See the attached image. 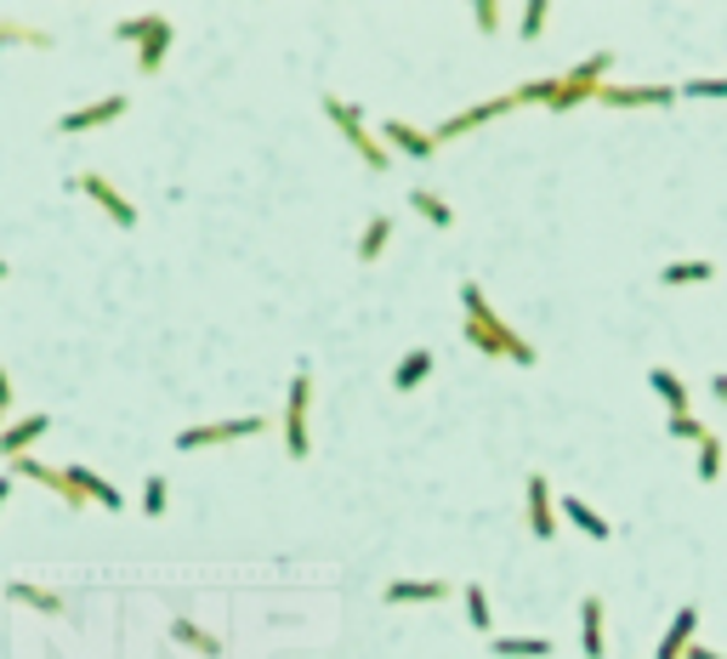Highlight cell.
Segmentation results:
<instances>
[{
  "label": "cell",
  "instance_id": "obj_11",
  "mask_svg": "<svg viewBox=\"0 0 727 659\" xmlns=\"http://www.w3.org/2000/svg\"><path fill=\"white\" fill-rule=\"evenodd\" d=\"M528 529H535V540L557 535V501H551L546 472H528Z\"/></svg>",
  "mask_w": 727,
  "mask_h": 659
},
{
  "label": "cell",
  "instance_id": "obj_1",
  "mask_svg": "<svg viewBox=\"0 0 727 659\" xmlns=\"http://www.w3.org/2000/svg\"><path fill=\"white\" fill-rule=\"evenodd\" d=\"M460 308H467V324H460V330H467V342H472L478 353H489V358H512V365H535V358H540L535 342H523L517 330L489 308V295H483L478 284H460Z\"/></svg>",
  "mask_w": 727,
  "mask_h": 659
},
{
  "label": "cell",
  "instance_id": "obj_14",
  "mask_svg": "<svg viewBox=\"0 0 727 659\" xmlns=\"http://www.w3.org/2000/svg\"><path fill=\"white\" fill-rule=\"evenodd\" d=\"M381 137L399 148V154H410V159H433V154H438V137H433V131H421V125H410V120H387Z\"/></svg>",
  "mask_w": 727,
  "mask_h": 659
},
{
  "label": "cell",
  "instance_id": "obj_24",
  "mask_svg": "<svg viewBox=\"0 0 727 659\" xmlns=\"http://www.w3.org/2000/svg\"><path fill=\"white\" fill-rule=\"evenodd\" d=\"M387 239H392V216H387V211H376V216H370V227H363V239H358V261H376V256L387 250Z\"/></svg>",
  "mask_w": 727,
  "mask_h": 659
},
{
  "label": "cell",
  "instance_id": "obj_30",
  "mask_svg": "<svg viewBox=\"0 0 727 659\" xmlns=\"http://www.w3.org/2000/svg\"><path fill=\"white\" fill-rule=\"evenodd\" d=\"M700 478H705V483L722 478V438H716V433H705V444H700Z\"/></svg>",
  "mask_w": 727,
  "mask_h": 659
},
{
  "label": "cell",
  "instance_id": "obj_21",
  "mask_svg": "<svg viewBox=\"0 0 727 659\" xmlns=\"http://www.w3.org/2000/svg\"><path fill=\"white\" fill-rule=\"evenodd\" d=\"M489 654H494V659H546L551 643H546V637H494Z\"/></svg>",
  "mask_w": 727,
  "mask_h": 659
},
{
  "label": "cell",
  "instance_id": "obj_28",
  "mask_svg": "<svg viewBox=\"0 0 727 659\" xmlns=\"http://www.w3.org/2000/svg\"><path fill=\"white\" fill-rule=\"evenodd\" d=\"M7 41H18V46H46L52 35L46 29H35V23H12V18H0V46Z\"/></svg>",
  "mask_w": 727,
  "mask_h": 659
},
{
  "label": "cell",
  "instance_id": "obj_8",
  "mask_svg": "<svg viewBox=\"0 0 727 659\" xmlns=\"http://www.w3.org/2000/svg\"><path fill=\"white\" fill-rule=\"evenodd\" d=\"M125 109H131V97H125V91H109V97H97V103H80V109H69V114L57 120V131H69V137H75V131H97V125H114V120H120Z\"/></svg>",
  "mask_w": 727,
  "mask_h": 659
},
{
  "label": "cell",
  "instance_id": "obj_29",
  "mask_svg": "<svg viewBox=\"0 0 727 659\" xmlns=\"http://www.w3.org/2000/svg\"><path fill=\"white\" fill-rule=\"evenodd\" d=\"M165 501H171V483L154 472V478L143 483V517H165Z\"/></svg>",
  "mask_w": 727,
  "mask_h": 659
},
{
  "label": "cell",
  "instance_id": "obj_27",
  "mask_svg": "<svg viewBox=\"0 0 727 659\" xmlns=\"http://www.w3.org/2000/svg\"><path fill=\"white\" fill-rule=\"evenodd\" d=\"M460 597H467V619L478 625V632H489V625H494V608H489V591H483V585H460Z\"/></svg>",
  "mask_w": 727,
  "mask_h": 659
},
{
  "label": "cell",
  "instance_id": "obj_35",
  "mask_svg": "<svg viewBox=\"0 0 727 659\" xmlns=\"http://www.w3.org/2000/svg\"><path fill=\"white\" fill-rule=\"evenodd\" d=\"M0 410H12V376H7V365H0Z\"/></svg>",
  "mask_w": 727,
  "mask_h": 659
},
{
  "label": "cell",
  "instance_id": "obj_18",
  "mask_svg": "<svg viewBox=\"0 0 727 659\" xmlns=\"http://www.w3.org/2000/svg\"><path fill=\"white\" fill-rule=\"evenodd\" d=\"M433 365H438V353H433V347H410V353L399 358V370H392V387H399V392L421 387L426 376H433Z\"/></svg>",
  "mask_w": 727,
  "mask_h": 659
},
{
  "label": "cell",
  "instance_id": "obj_37",
  "mask_svg": "<svg viewBox=\"0 0 727 659\" xmlns=\"http://www.w3.org/2000/svg\"><path fill=\"white\" fill-rule=\"evenodd\" d=\"M682 659H722V654H711V648H705V643H693V648H687V654H682Z\"/></svg>",
  "mask_w": 727,
  "mask_h": 659
},
{
  "label": "cell",
  "instance_id": "obj_40",
  "mask_svg": "<svg viewBox=\"0 0 727 659\" xmlns=\"http://www.w3.org/2000/svg\"><path fill=\"white\" fill-rule=\"evenodd\" d=\"M0 433H7V410H0Z\"/></svg>",
  "mask_w": 727,
  "mask_h": 659
},
{
  "label": "cell",
  "instance_id": "obj_20",
  "mask_svg": "<svg viewBox=\"0 0 727 659\" xmlns=\"http://www.w3.org/2000/svg\"><path fill=\"white\" fill-rule=\"evenodd\" d=\"M648 387L659 392V399L671 404V415H687V387H682V376L676 370H666V365H653L648 370Z\"/></svg>",
  "mask_w": 727,
  "mask_h": 659
},
{
  "label": "cell",
  "instance_id": "obj_16",
  "mask_svg": "<svg viewBox=\"0 0 727 659\" xmlns=\"http://www.w3.org/2000/svg\"><path fill=\"white\" fill-rule=\"evenodd\" d=\"M455 597L449 580H392L387 585V603H444Z\"/></svg>",
  "mask_w": 727,
  "mask_h": 659
},
{
  "label": "cell",
  "instance_id": "obj_4",
  "mask_svg": "<svg viewBox=\"0 0 727 659\" xmlns=\"http://www.w3.org/2000/svg\"><path fill=\"white\" fill-rule=\"evenodd\" d=\"M324 114L329 120H336L342 125V137H347V148L363 159V165H370V171H387V159H392V148L387 143H376L370 137V125H363V114L347 103V97H324Z\"/></svg>",
  "mask_w": 727,
  "mask_h": 659
},
{
  "label": "cell",
  "instance_id": "obj_23",
  "mask_svg": "<svg viewBox=\"0 0 727 659\" xmlns=\"http://www.w3.org/2000/svg\"><path fill=\"white\" fill-rule=\"evenodd\" d=\"M7 597H18V603H29V608H41V614H63V597H57V591L29 585V580H12V585H7Z\"/></svg>",
  "mask_w": 727,
  "mask_h": 659
},
{
  "label": "cell",
  "instance_id": "obj_6",
  "mask_svg": "<svg viewBox=\"0 0 727 659\" xmlns=\"http://www.w3.org/2000/svg\"><path fill=\"white\" fill-rule=\"evenodd\" d=\"M268 433V415H234V421H205V426H182L177 449H205V444H234V438H256Z\"/></svg>",
  "mask_w": 727,
  "mask_h": 659
},
{
  "label": "cell",
  "instance_id": "obj_7",
  "mask_svg": "<svg viewBox=\"0 0 727 659\" xmlns=\"http://www.w3.org/2000/svg\"><path fill=\"white\" fill-rule=\"evenodd\" d=\"M75 188L86 193L91 205H103V211H109V222H120V227H137V205H131V200H125V193H120V188H114L103 171H80V177H75Z\"/></svg>",
  "mask_w": 727,
  "mask_h": 659
},
{
  "label": "cell",
  "instance_id": "obj_31",
  "mask_svg": "<svg viewBox=\"0 0 727 659\" xmlns=\"http://www.w3.org/2000/svg\"><path fill=\"white\" fill-rule=\"evenodd\" d=\"M546 18H551L546 0H528V12H523V23H517V35H523V41H535L540 29H546Z\"/></svg>",
  "mask_w": 727,
  "mask_h": 659
},
{
  "label": "cell",
  "instance_id": "obj_15",
  "mask_svg": "<svg viewBox=\"0 0 727 659\" xmlns=\"http://www.w3.org/2000/svg\"><path fill=\"white\" fill-rule=\"evenodd\" d=\"M693 632H700V608H676V619H671V632H666V643L653 648V659H682L687 648H693Z\"/></svg>",
  "mask_w": 727,
  "mask_h": 659
},
{
  "label": "cell",
  "instance_id": "obj_10",
  "mask_svg": "<svg viewBox=\"0 0 727 659\" xmlns=\"http://www.w3.org/2000/svg\"><path fill=\"white\" fill-rule=\"evenodd\" d=\"M52 433V415H23V421H7V433H0V460H23L41 438Z\"/></svg>",
  "mask_w": 727,
  "mask_h": 659
},
{
  "label": "cell",
  "instance_id": "obj_39",
  "mask_svg": "<svg viewBox=\"0 0 727 659\" xmlns=\"http://www.w3.org/2000/svg\"><path fill=\"white\" fill-rule=\"evenodd\" d=\"M0 279H12V268H7V261H0Z\"/></svg>",
  "mask_w": 727,
  "mask_h": 659
},
{
  "label": "cell",
  "instance_id": "obj_22",
  "mask_svg": "<svg viewBox=\"0 0 727 659\" xmlns=\"http://www.w3.org/2000/svg\"><path fill=\"white\" fill-rule=\"evenodd\" d=\"M716 279V261H666L659 268V284H705Z\"/></svg>",
  "mask_w": 727,
  "mask_h": 659
},
{
  "label": "cell",
  "instance_id": "obj_2",
  "mask_svg": "<svg viewBox=\"0 0 727 659\" xmlns=\"http://www.w3.org/2000/svg\"><path fill=\"white\" fill-rule=\"evenodd\" d=\"M114 35L120 41H137V69L143 75H159V63H165V52H171V18H120L114 23Z\"/></svg>",
  "mask_w": 727,
  "mask_h": 659
},
{
  "label": "cell",
  "instance_id": "obj_9",
  "mask_svg": "<svg viewBox=\"0 0 727 659\" xmlns=\"http://www.w3.org/2000/svg\"><path fill=\"white\" fill-rule=\"evenodd\" d=\"M676 97H682L676 86H614L608 80L597 91V103H608V109H671Z\"/></svg>",
  "mask_w": 727,
  "mask_h": 659
},
{
  "label": "cell",
  "instance_id": "obj_38",
  "mask_svg": "<svg viewBox=\"0 0 727 659\" xmlns=\"http://www.w3.org/2000/svg\"><path fill=\"white\" fill-rule=\"evenodd\" d=\"M7 501H12V478H7V472H0V506H7Z\"/></svg>",
  "mask_w": 727,
  "mask_h": 659
},
{
  "label": "cell",
  "instance_id": "obj_34",
  "mask_svg": "<svg viewBox=\"0 0 727 659\" xmlns=\"http://www.w3.org/2000/svg\"><path fill=\"white\" fill-rule=\"evenodd\" d=\"M478 29H483V35H494V29H501V12H494V0H483V7H478Z\"/></svg>",
  "mask_w": 727,
  "mask_h": 659
},
{
  "label": "cell",
  "instance_id": "obj_17",
  "mask_svg": "<svg viewBox=\"0 0 727 659\" xmlns=\"http://www.w3.org/2000/svg\"><path fill=\"white\" fill-rule=\"evenodd\" d=\"M580 654L585 659H603L608 643H603V597H585L580 603Z\"/></svg>",
  "mask_w": 727,
  "mask_h": 659
},
{
  "label": "cell",
  "instance_id": "obj_36",
  "mask_svg": "<svg viewBox=\"0 0 727 659\" xmlns=\"http://www.w3.org/2000/svg\"><path fill=\"white\" fill-rule=\"evenodd\" d=\"M711 392H716V399L727 404V370H716V376H711Z\"/></svg>",
  "mask_w": 727,
  "mask_h": 659
},
{
  "label": "cell",
  "instance_id": "obj_25",
  "mask_svg": "<svg viewBox=\"0 0 727 659\" xmlns=\"http://www.w3.org/2000/svg\"><path fill=\"white\" fill-rule=\"evenodd\" d=\"M171 637H177L182 648H193V654H211V659L222 654V637H211L205 625H193V619H177V625H171Z\"/></svg>",
  "mask_w": 727,
  "mask_h": 659
},
{
  "label": "cell",
  "instance_id": "obj_32",
  "mask_svg": "<svg viewBox=\"0 0 727 659\" xmlns=\"http://www.w3.org/2000/svg\"><path fill=\"white\" fill-rule=\"evenodd\" d=\"M711 426L705 421H693V415H671V438H693V444H705Z\"/></svg>",
  "mask_w": 727,
  "mask_h": 659
},
{
  "label": "cell",
  "instance_id": "obj_33",
  "mask_svg": "<svg viewBox=\"0 0 727 659\" xmlns=\"http://www.w3.org/2000/svg\"><path fill=\"white\" fill-rule=\"evenodd\" d=\"M682 97H727V80H687Z\"/></svg>",
  "mask_w": 727,
  "mask_h": 659
},
{
  "label": "cell",
  "instance_id": "obj_5",
  "mask_svg": "<svg viewBox=\"0 0 727 659\" xmlns=\"http://www.w3.org/2000/svg\"><path fill=\"white\" fill-rule=\"evenodd\" d=\"M307 410H313V370L302 365L290 376V399H284V449H290V460H307V449H313Z\"/></svg>",
  "mask_w": 727,
  "mask_h": 659
},
{
  "label": "cell",
  "instance_id": "obj_26",
  "mask_svg": "<svg viewBox=\"0 0 727 659\" xmlns=\"http://www.w3.org/2000/svg\"><path fill=\"white\" fill-rule=\"evenodd\" d=\"M410 205H415V211H421L426 222H433V227H455V211H449V205L438 200L433 188H410Z\"/></svg>",
  "mask_w": 727,
  "mask_h": 659
},
{
  "label": "cell",
  "instance_id": "obj_19",
  "mask_svg": "<svg viewBox=\"0 0 727 659\" xmlns=\"http://www.w3.org/2000/svg\"><path fill=\"white\" fill-rule=\"evenodd\" d=\"M557 506H563V517L574 523V529H585L591 540H608V535H614V523H608L597 506H585L580 494H569V501H557Z\"/></svg>",
  "mask_w": 727,
  "mask_h": 659
},
{
  "label": "cell",
  "instance_id": "obj_13",
  "mask_svg": "<svg viewBox=\"0 0 727 659\" xmlns=\"http://www.w3.org/2000/svg\"><path fill=\"white\" fill-rule=\"evenodd\" d=\"M63 472L75 478V489L86 494V501H97L103 512H125V494H120V489H114L109 478H97V472L86 467V460H69V467H63Z\"/></svg>",
  "mask_w": 727,
  "mask_h": 659
},
{
  "label": "cell",
  "instance_id": "obj_3",
  "mask_svg": "<svg viewBox=\"0 0 727 659\" xmlns=\"http://www.w3.org/2000/svg\"><path fill=\"white\" fill-rule=\"evenodd\" d=\"M608 69H614V52H591L580 69L557 75V97L551 109H574V103H597V91L608 86Z\"/></svg>",
  "mask_w": 727,
  "mask_h": 659
},
{
  "label": "cell",
  "instance_id": "obj_12",
  "mask_svg": "<svg viewBox=\"0 0 727 659\" xmlns=\"http://www.w3.org/2000/svg\"><path fill=\"white\" fill-rule=\"evenodd\" d=\"M506 109H517V97L506 91V97H489V103H478V109H460V114H449L433 137L438 143H449V137H460V131H472V125H483V120H494V114H506Z\"/></svg>",
  "mask_w": 727,
  "mask_h": 659
}]
</instances>
